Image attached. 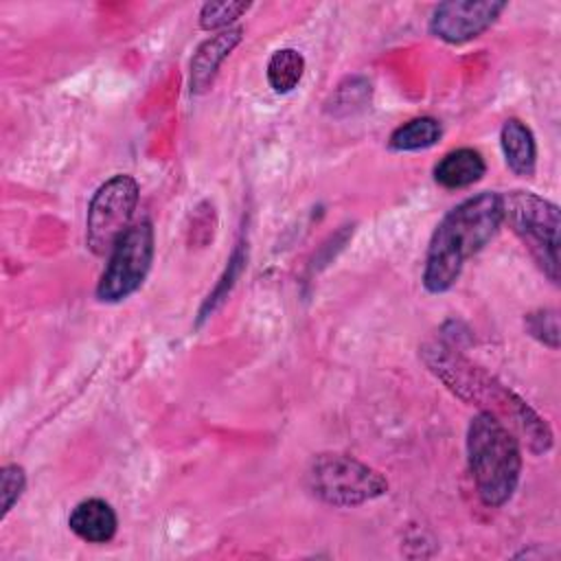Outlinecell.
Instances as JSON below:
<instances>
[{"label":"cell","mask_w":561,"mask_h":561,"mask_svg":"<svg viewBox=\"0 0 561 561\" xmlns=\"http://www.w3.org/2000/svg\"><path fill=\"white\" fill-rule=\"evenodd\" d=\"M421 357L458 399L478 405L480 412L502 421L517 436V440L528 445L533 454H546L552 447V432L548 423L489 370L469 362L465 355L443 342L423 344Z\"/></svg>","instance_id":"1"},{"label":"cell","mask_w":561,"mask_h":561,"mask_svg":"<svg viewBox=\"0 0 561 561\" xmlns=\"http://www.w3.org/2000/svg\"><path fill=\"white\" fill-rule=\"evenodd\" d=\"M502 221V193L482 191L456 204L432 232L423 267V287L430 294L449 291L465 261L478 254L497 234Z\"/></svg>","instance_id":"2"},{"label":"cell","mask_w":561,"mask_h":561,"mask_svg":"<svg viewBox=\"0 0 561 561\" xmlns=\"http://www.w3.org/2000/svg\"><path fill=\"white\" fill-rule=\"evenodd\" d=\"M467 460L484 506H504L522 476V445L495 416L478 412L467 427Z\"/></svg>","instance_id":"3"},{"label":"cell","mask_w":561,"mask_h":561,"mask_svg":"<svg viewBox=\"0 0 561 561\" xmlns=\"http://www.w3.org/2000/svg\"><path fill=\"white\" fill-rule=\"evenodd\" d=\"M504 221L530 252L541 272L559 283V208L533 191L502 193Z\"/></svg>","instance_id":"4"},{"label":"cell","mask_w":561,"mask_h":561,"mask_svg":"<svg viewBox=\"0 0 561 561\" xmlns=\"http://www.w3.org/2000/svg\"><path fill=\"white\" fill-rule=\"evenodd\" d=\"M309 491L331 506H359L388 491V480L346 454H318L307 469Z\"/></svg>","instance_id":"5"},{"label":"cell","mask_w":561,"mask_h":561,"mask_svg":"<svg viewBox=\"0 0 561 561\" xmlns=\"http://www.w3.org/2000/svg\"><path fill=\"white\" fill-rule=\"evenodd\" d=\"M140 186L127 173L105 180L92 195L85 215V245L94 256H107L131 226Z\"/></svg>","instance_id":"6"},{"label":"cell","mask_w":561,"mask_h":561,"mask_svg":"<svg viewBox=\"0 0 561 561\" xmlns=\"http://www.w3.org/2000/svg\"><path fill=\"white\" fill-rule=\"evenodd\" d=\"M153 250L156 237L151 221H134L107 254L105 270L96 283V298L101 302H121L138 291L151 270Z\"/></svg>","instance_id":"7"},{"label":"cell","mask_w":561,"mask_h":561,"mask_svg":"<svg viewBox=\"0 0 561 561\" xmlns=\"http://www.w3.org/2000/svg\"><path fill=\"white\" fill-rule=\"evenodd\" d=\"M508 4L504 0H449L430 18V33L447 44H467L486 33Z\"/></svg>","instance_id":"8"},{"label":"cell","mask_w":561,"mask_h":561,"mask_svg":"<svg viewBox=\"0 0 561 561\" xmlns=\"http://www.w3.org/2000/svg\"><path fill=\"white\" fill-rule=\"evenodd\" d=\"M241 37H243V28L230 26V28L219 31L217 35L204 39L197 46V50L191 59V77H188V85H191L193 94H202L213 85L224 59L239 46Z\"/></svg>","instance_id":"9"},{"label":"cell","mask_w":561,"mask_h":561,"mask_svg":"<svg viewBox=\"0 0 561 561\" xmlns=\"http://www.w3.org/2000/svg\"><path fill=\"white\" fill-rule=\"evenodd\" d=\"M70 530L88 543H107L118 528L114 508L101 497L81 500L68 515Z\"/></svg>","instance_id":"10"},{"label":"cell","mask_w":561,"mask_h":561,"mask_svg":"<svg viewBox=\"0 0 561 561\" xmlns=\"http://www.w3.org/2000/svg\"><path fill=\"white\" fill-rule=\"evenodd\" d=\"M486 162L473 147H460L445 153L434 167V180L443 188H467L482 180Z\"/></svg>","instance_id":"11"},{"label":"cell","mask_w":561,"mask_h":561,"mask_svg":"<svg viewBox=\"0 0 561 561\" xmlns=\"http://www.w3.org/2000/svg\"><path fill=\"white\" fill-rule=\"evenodd\" d=\"M500 145L504 151L506 167L519 175L530 178L537 167V142L533 131L519 118L504 121L500 129Z\"/></svg>","instance_id":"12"},{"label":"cell","mask_w":561,"mask_h":561,"mask_svg":"<svg viewBox=\"0 0 561 561\" xmlns=\"http://www.w3.org/2000/svg\"><path fill=\"white\" fill-rule=\"evenodd\" d=\"M443 136V127L436 118L432 116H419L412 118L403 125H399L392 134H390V149L392 151H421V149H430L434 147Z\"/></svg>","instance_id":"13"},{"label":"cell","mask_w":561,"mask_h":561,"mask_svg":"<svg viewBox=\"0 0 561 561\" xmlns=\"http://www.w3.org/2000/svg\"><path fill=\"white\" fill-rule=\"evenodd\" d=\"M267 83L274 92H291L305 75V57L296 48H280L267 61Z\"/></svg>","instance_id":"14"},{"label":"cell","mask_w":561,"mask_h":561,"mask_svg":"<svg viewBox=\"0 0 561 561\" xmlns=\"http://www.w3.org/2000/svg\"><path fill=\"white\" fill-rule=\"evenodd\" d=\"M250 9L248 2L237 0H219V2H206L199 9V26L204 31H226L234 20H239Z\"/></svg>","instance_id":"15"},{"label":"cell","mask_w":561,"mask_h":561,"mask_svg":"<svg viewBox=\"0 0 561 561\" xmlns=\"http://www.w3.org/2000/svg\"><path fill=\"white\" fill-rule=\"evenodd\" d=\"M243 263H245L243 250H241V245H237L234 252H232V256H230V261H228V267H226L221 280L217 283V287L213 289V294H208V298H206V302H204V307H202V311H199V320H204L208 313H213L215 307H217L224 298H228V291L232 289L234 280L239 278V274H241V270H243Z\"/></svg>","instance_id":"16"},{"label":"cell","mask_w":561,"mask_h":561,"mask_svg":"<svg viewBox=\"0 0 561 561\" xmlns=\"http://www.w3.org/2000/svg\"><path fill=\"white\" fill-rule=\"evenodd\" d=\"M26 486V473L20 465H4L0 471V497H2V519L9 515L13 504L22 497Z\"/></svg>","instance_id":"17"},{"label":"cell","mask_w":561,"mask_h":561,"mask_svg":"<svg viewBox=\"0 0 561 561\" xmlns=\"http://www.w3.org/2000/svg\"><path fill=\"white\" fill-rule=\"evenodd\" d=\"M526 329L533 337H537L541 344L557 348L559 346V320L557 311L552 309H539L535 313L526 316Z\"/></svg>","instance_id":"18"}]
</instances>
